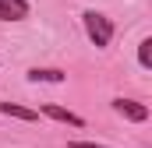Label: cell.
Segmentation results:
<instances>
[{"instance_id": "cell-1", "label": "cell", "mask_w": 152, "mask_h": 148, "mask_svg": "<svg viewBox=\"0 0 152 148\" xmlns=\"http://www.w3.org/2000/svg\"><path fill=\"white\" fill-rule=\"evenodd\" d=\"M81 25H85V36L92 39L99 49L110 46V39H113V21H110L106 14H99V11H85V14H81Z\"/></svg>"}, {"instance_id": "cell-2", "label": "cell", "mask_w": 152, "mask_h": 148, "mask_svg": "<svg viewBox=\"0 0 152 148\" xmlns=\"http://www.w3.org/2000/svg\"><path fill=\"white\" fill-rule=\"evenodd\" d=\"M113 113H120L124 120H134V123L149 120V106H142L134 99H113Z\"/></svg>"}, {"instance_id": "cell-3", "label": "cell", "mask_w": 152, "mask_h": 148, "mask_svg": "<svg viewBox=\"0 0 152 148\" xmlns=\"http://www.w3.org/2000/svg\"><path fill=\"white\" fill-rule=\"evenodd\" d=\"M42 113H46L50 120H57V123H71V127H85V120H81L78 113L64 110V106H57V102H42Z\"/></svg>"}, {"instance_id": "cell-4", "label": "cell", "mask_w": 152, "mask_h": 148, "mask_svg": "<svg viewBox=\"0 0 152 148\" xmlns=\"http://www.w3.org/2000/svg\"><path fill=\"white\" fill-rule=\"evenodd\" d=\"M28 0H0V21H25Z\"/></svg>"}, {"instance_id": "cell-5", "label": "cell", "mask_w": 152, "mask_h": 148, "mask_svg": "<svg viewBox=\"0 0 152 148\" xmlns=\"http://www.w3.org/2000/svg\"><path fill=\"white\" fill-rule=\"evenodd\" d=\"M0 113H4V116H14V120H25V123H36L39 120L36 110H25V106H18V102H0Z\"/></svg>"}, {"instance_id": "cell-6", "label": "cell", "mask_w": 152, "mask_h": 148, "mask_svg": "<svg viewBox=\"0 0 152 148\" xmlns=\"http://www.w3.org/2000/svg\"><path fill=\"white\" fill-rule=\"evenodd\" d=\"M28 81H46V85H60L64 81V71H57V67H32L28 71Z\"/></svg>"}, {"instance_id": "cell-7", "label": "cell", "mask_w": 152, "mask_h": 148, "mask_svg": "<svg viewBox=\"0 0 152 148\" xmlns=\"http://www.w3.org/2000/svg\"><path fill=\"white\" fill-rule=\"evenodd\" d=\"M138 64L149 71L152 67V39H142V46H138Z\"/></svg>"}, {"instance_id": "cell-8", "label": "cell", "mask_w": 152, "mask_h": 148, "mask_svg": "<svg viewBox=\"0 0 152 148\" xmlns=\"http://www.w3.org/2000/svg\"><path fill=\"white\" fill-rule=\"evenodd\" d=\"M67 148H106V145H96V141H71Z\"/></svg>"}]
</instances>
